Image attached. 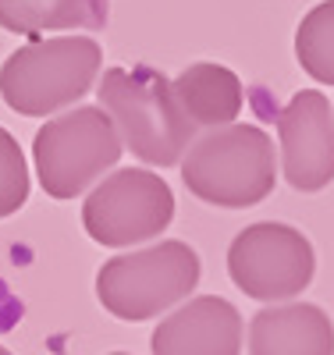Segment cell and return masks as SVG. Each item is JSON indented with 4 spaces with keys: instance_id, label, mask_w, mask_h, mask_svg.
I'll return each instance as SVG.
<instances>
[{
    "instance_id": "cell-1",
    "label": "cell",
    "mask_w": 334,
    "mask_h": 355,
    "mask_svg": "<svg viewBox=\"0 0 334 355\" xmlns=\"http://www.w3.org/2000/svg\"><path fill=\"white\" fill-rule=\"evenodd\" d=\"M181 164L185 189L224 210H246L263 202L278 182V150L270 135L256 125H221L206 128L189 142Z\"/></svg>"
},
{
    "instance_id": "cell-2",
    "label": "cell",
    "mask_w": 334,
    "mask_h": 355,
    "mask_svg": "<svg viewBox=\"0 0 334 355\" xmlns=\"http://www.w3.org/2000/svg\"><path fill=\"white\" fill-rule=\"evenodd\" d=\"M100 107L117 128L128 153L149 167H174L196 139V125L181 114L171 82L153 68H110L103 71Z\"/></svg>"
},
{
    "instance_id": "cell-3",
    "label": "cell",
    "mask_w": 334,
    "mask_h": 355,
    "mask_svg": "<svg viewBox=\"0 0 334 355\" xmlns=\"http://www.w3.org/2000/svg\"><path fill=\"white\" fill-rule=\"evenodd\" d=\"M100 64L103 50L93 36H36L0 68V96L15 114L50 117L97 85Z\"/></svg>"
},
{
    "instance_id": "cell-4",
    "label": "cell",
    "mask_w": 334,
    "mask_h": 355,
    "mask_svg": "<svg viewBox=\"0 0 334 355\" xmlns=\"http://www.w3.org/2000/svg\"><path fill=\"white\" fill-rule=\"evenodd\" d=\"M199 256L185 242H157L125 256H110L97 274V299L117 320H149L174 309L199 284Z\"/></svg>"
},
{
    "instance_id": "cell-5",
    "label": "cell",
    "mask_w": 334,
    "mask_h": 355,
    "mask_svg": "<svg viewBox=\"0 0 334 355\" xmlns=\"http://www.w3.org/2000/svg\"><path fill=\"white\" fill-rule=\"evenodd\" d=\"M125 146L103 107L82 103L57 114L33 139V164L47 196L75 199L121 160Z\"/></svg>"
},
{
    "instance_id": "cell-6",
    "label": "cell",
    "mask_w": 334,
    "mask_h": 355,
    "mask_svg": "<svg viewBox=\"0 0 334 355\" xmlns=\"http://www.w3.org/2000/svg\"><path fill=\"white\" fill-rule=\"evenodd\" d=\"M174 220V192L153 171L121 167L100 178L82 202V227L97 245L125 249L149 242Z\"/></svg>"
},
{
    "instance_id": "cell-7",
    "label": "cell",
    "mask_w": 334,
    "mask_h": 355,
    "mask_svg": "<svg viewBox=\"0 0 334 355\" xmlns=\"http://www.w3.org/2000/svg\"><path fill=\"white\" fill-rule=\"evenodd\" d=\"M228 274L231 284L256 302H288L310 288L317 252L299 227L260 220L235 234L228 249Z\"/></svg>"
},
{
    "instance_id": "cell-8",
    "label": "cell",
    "mask_w": 334,
    "mask_h": 355,
    "mask_svg": "<svg viewBox=\"0 0 334 355\" xmlns=\"http://www.w3.org/2000/svg\"><path fill=\"white\" fill-rule=\"evenodd\" d=\"M281 174L299 192H320L334 182V110L320 89H302L278 114Z\"/></svg>"
},
{
    "instance_id": "cell-9",
    "label": "cell",
    "mask_w": 334,
    "mask_h": 355,
    "mask_svg": "<svg viewBox=\"0 0 334 355\" xmlns=\"http://www.w3.org/2000/svg\"><path fill=\"white\" fill-rule=\"evenodd\" d=\"M153 355H238L242 316L221 295H196L153 331Z\"/></svg>"
},
{
    "instance_id": "cell-10",
    "label": "cell",
    "mask_w": 334,
    "mask_h": 355,
    "mask_svg": "<svg viewBox=\"0 0 334 355\" xmlns=\"http://www.w3.org/2000/svg\"><path fill=\"white\" fill-rule=\"evenodd\" d=\"M249 355H334V323L313 302L267 306L249 323Z\"/></svg>"
},
{
    "instance_id": "cell-11",
    "label": "cell",
    "mask_w": 334,
    "mask_h": 355,
    "mask_svg": "<svg viewBox=\"0 0 334 355\" xmlns=\"http://www.w3.org/2000/svg\"><path fill=\"white\" fill-rule=\"evenodd\" d=\"M171 93L196 128H221L231 125L242 110V82L231 68L224 64H192L185 68L174 82Z\"/></svg>"
},
{
    "instance_id": "cell-12",
    "label": "cell",
    "mask_w": 334,
    "mask_h": 355,
    "mask_svg": "<svg viewBox=\"0 0 334 355\" xmlns=\"http://www.w3.org/2000/svg\"><path fill=\"white\" fill-rule=\"evenodd\" d=\"M103 21V0H0V28L28 40L60 28H100Z\"/></svg>"
},
{
    "instance_id": "cell-13",
    "label": "cell",
    "mask_w": 334,
    "mask_h": 355,
    "mask_svg": "<svg viewBox=\"0 0 334 355\" xmlns=\"http://www.w3.org/2000/svg\"><path fill=\"white\" fill-rule=\"evenodd\" d=\"M295 57H299V68L313 82L334 85V0L317 4L299 21Z\"/></svg>"
},
{
    "instance_id": "cell-14",
    "label": "cell",
    "mask_w": 334,
    "mask_h": 355,
    "mask_svg": "<svg viewBox=\"0 0 334 355\" xmlns=\"http://www.w3.org/2000/svg\"><path fill=\"white\" fill-rule=\"evenodd\" d=\"M28 189L33 178L25 167V150L8 128H0V217L18 214L28 199Z\"/></svg>"
},
{
    "instance_id": "cell-15",
    "label": "cell",
    "mask_w": 334,
    "mask_h": 355,
    "mask_svg": "<svg viewBox=\"0 0 334 355\" xmlns=\"http://www.w3.org/2000/svg\"><path fill=\"white\" fill-rule=\"evenodd\" d=\"M0 355H11V352H8V348H4V345H0Z\"/></svg>"
},
{
    "instance_id": "cell-16",
    "label": "cell",
    "mask_w": 334,
    "mask_h": 355,
    "mask_svg": "<svg viewBox=\"0 0 334 355\" xmlns=\"http://www.w3.org/2000/svg\"><path fill=\"white\" fill-rule=\"evenodd\" d=\"M110 355H128V352H110Z\"/></svg>"
}]
</instances>
